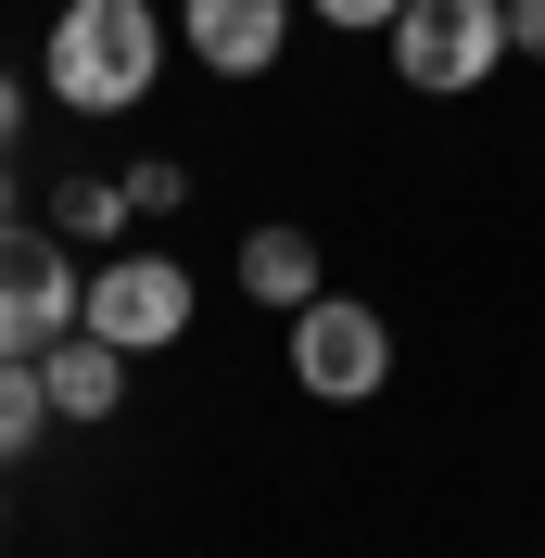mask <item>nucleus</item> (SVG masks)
<instances>
[{
	"mask_svg": "<svg viewBox=\"0 0 545 558\" xmlns=\"http://www.w3.org/2000/svg\"><path fill=\"white\" fill-rule=\"evenodd\" d=\"M508 51H520V64H545V0H508Z\"/></svg>",
	"mask_w": 545,
	"mask_h": 558,
	"instance_id": "nucleus-13",
	"label": "nucleus"
},
{
	"mask_svg": "<svg viewBox=\"0 0 545 558\" xmlns=\"http://www.w3.org/2000/svg\"><path fill=\"white\" fill-rule=\"evenodd\" d=\"M0 229H13V153H0Z\"/></svg>",
	"mask_w": 545,
	"mask_h": 558,
	"instance_id": "nucleus-15",
	"label": "nucleus"
},
{
	"mask_svg": "<svg viewBox=\"0 0 545 558\" xmlns=\"http://www.w3.org/2000/svg\"><path fill=\"white\" fill-rule=\"evenodd\" d=\"M89 305V279H76V242L64 229H0V355H51Z\"/></svg>",
	"mask_w": 545,
	"mask_h": 558,
	"instance_id": "nucleus-4",
	"label": "nucleus"
},
{
	"mask_svg": "<svg viewBox=\"0 0 545 558\" xmlns=\"http://www.w3.org/2000/svg\"><path fill=\"white\" fill-rule=\"evenodd\" d=\"M241 292L267 317L317 305V292H330V279H317V229H254V242H241Z\"/></svg>",
	"mask_w": 545,
	"mask_h": 558,
	"instance_id": "nucleus-8",
	"label": "nucleus"
},
{
	"mask_svg": "<svg viewBox=\"0 0 545 558\" xmlns=\"http://www.w3.org/2000/svg\"><path fill=\"white\" fill-rule=\"evenodd\" d=\"M38 432H64V418H51V381H38V355H0V470H13Z\"/></svg>",
	"mask_w": 545,
	"mask_h": 558,
	"instance_id": "nucleus-9",
	"label": "nucleus"
},
{
	"mask_svg": "<svg viewBox=\"0 0 545 558\" xmlns=\"http://www.w3.org/2000/svg\"><path fill=\"white\" fill-rule=\"evenodd\" d=\"M317 26H393V13H407V0H305Z\"/></svg>",
	"mask_w": 545,
	"mask_h": 558,
	"instance_id": "nucleus-12",
	"label": "nucleus"
},
{
	"mask_svg": "<svg viewBox=\"0 0 545 558\" xmlns=\"http://www.w3.org/2000/svg\"><path fill=\"white\" fill-rule=\"evenodd\" d=\"M153 76H166V13L153 0H64L51 38H38V89L64 114H89V128L153 102Z\"/></svg>",
	"mask_w": 545,
	"mask_h": 558,
	"instance_id": "nucleus-1",
	"label": "nucleus"
},
{
	"mask_svg": "<svg viewBox=\"0 0 545 558\" xmlns=\"http://www.w3.org/2000/svg\"><path fill=\"white\" fill-rule=\"evenodd\" d=\"M292 381H305L317 407H368V393L393 381V317L355 305V292H317V305H292Z\"/></svg>",
	"mask_w": 545,
	"mask_h": 558,
	"instance_id": "nucleus-3",
	"label": "nucleus"
},
{
	"mask_svg": "<svg viewBox=\"0 0 545 558\" xmlns=\"http://www.w3.org/2000/svg\"><path fill=\"white\" fill-rule=\"evenodd\" d=\"M380 38H393V76L419 102H470L482 76L508 64V0H407Z\"/></svg>",
	"mask_w": 545,
	"mask_h": 558,
	"instance_id": "nucleus-2",
	"label": "nucleus"
},
{
	"mask_svg": "<svg viewBox=\"0 0 545 558\" xmlns=\"http://www.w3.org/2000/svg\"><path fill=\"white\" fill-rule=\"evenodd\" d=\"M13 128H26V89H13V76H0V153H13Z\"/></svg>",
	"mask_w": 545,
	"mask_h": 558,
	"instance_id": "nucleus-14",
	"label": "nucleus"
},
{
	"mask_svg": "<svg viewBox=\"0 0 545 558\" xmlns=\"http://www.w3.org/2000/svg\"><path fill=\"white\" fill-rule=\"evenodd\" d=\"M178 38L204 76H267L292 51V0H178Z\"/></svg>",
	"mask_w": 545,
	"mask_h": 558,
	"instance_id": "nucleus-6",
	"label": "nucleus"
},
{
	"mask_svg": "<svg viewBox=\"0 0 545 558\" xmlns=\"http://www.w3.org/2000/svg\"><path fill=\"white\" fill-rule=\"evenodd\" d=\"M76 317L102 343H128V355H166V343H191V267L178 254H102V279H89Z\"/></svg>",
	"mask_w": 545,
	"mask_h": 558,
	"instance_id": "nucleus-5",
	"label": "nucleus"
},
{
	"mask_svg": "<svg viewBox=\"0 0 545 558\" xmlns=\"http://www.w3.org/2000/svg\"><path fill=\"white\" fill-rule=\"evenodd\" d=\"M0 533H13V495H0Z\"/></svg>",
	"mask_w": 545,
	"mask_h": 558,
	"instance_id": "nucleus-16",
	"label": "nucleus"
},
{
	"mask_svg": "<svg viewBox=\"0 0 545 558\" xmlns=\"http://www.w3.org/2000/svg\"><path fill=\"white\" fill-rule=\"evenodd\" d=\"M128 204H140V216H178V204H191V166L140 153V166H128Z\"/></svg>",
	"mask_w": 545,
	"mask_h": 558,
	"instance_id": "nucleus-11",
	"label": "nucleus"
},
{
	"mask_svg": "<svg viewBox=\"0 0 545 558\" xmlns=\"http://www.w3.org/2000/svg\"><path fill=\"white\" fill-rule=\"evenodd\" d=\"M128 178H89V166H76V178H51V229H64V242H102V229H128Z\"/></svg>",
	"mask_w": 545,
	"mask_h": 558,
	"instance_id": "nucleus-10",
	"label": "nucleus"
},
{
	"mask_svg": "<svg viewBox=\"0 0 545 558\" xmlns=\"http://www.w3.org/2000/svg\"><path fill=\"white\" fill-rule=\"evenodd\" d=\"M128 368H140V355H128V343H102V330L76 317L64 343L38 355V381H51V418H64V432H102V418L128 407Z\"/></svg>",
	"mask_w": 545,
	"mask_h": 558,
	"instance_id": "nucleus-7",
	"label": "nucleus"
}]
</instances>
